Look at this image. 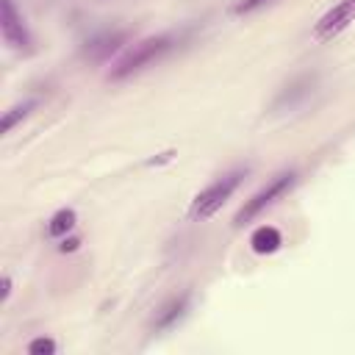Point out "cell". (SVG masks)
Masks as SVG:
<instances>
[{"instance_id":"cell-1","label":"cell","mask_w":355,"mask_h":355,"mask_svg":"<svg viewBox=\"0 0 355 355\" xmlns=\"http://www.w3.org/2000/svg\"><path fill=\"white\" fill-rule=\"evenodd\" d=\"M175 47H178V36H175V33H158V36L141 39V42H136V44L111 67L108 78H111V80H125V78L141 72L144 67L155 64L158 58H164V55H166L169 50H175Z\"/></svg>"},{"instance_id":"cell-2","label":"cell","mask_w":355,"mask_h":355,"mask_svg":"<svg viewBox=\"0 0 355 355\" xmlns=\"http://www.w3.org/2000/svg\"><path fill=\"white\" fill-rule=\"evenodd\" d=\"M244 175H247V169L236 166V169L225 172L222 178H216L211 186H205V189L194 197V202H191V208H189V216H191V219H200V222L208 219V216H214V214L230 200V194L241 186Z\"/></svg>"},{"instance_id":"cell-3","label":"cell","mask_w":355,"mask_h":355,"mask_svg":"<svg viewBox=\"0 0 355 355\" xmlns=\"http://www.w3.org/2000/svg\"><path fill=\"white\" fill-rule=\"evenodd\" d=\"M294 180H297V175L294 172H280L277 178H272L261 191H255L241 208H239V214H236V219H233V225L236 227H241V225H247V222H252L263 208H269L277 197H283L291 186H294Z\"/></svg>"},{"instance_id":"cell-4","label":"cell","mask_w":355,"mask_h":355,"mask_svg":"<svg viewBox=\"0 0 355 355\" xmlns=\"http://www.w3.org/2000/svg\"><path fill=\"white\" fill-rule=\"evenodd\" d=\"M0 8H3V14H0V31H3L6 44L14 47L17 53H31L33 50V36H31L22 14L17 11L14 0H3Z\"/></svg>"},{"instance_id":"cell-5","label":"cell","mask_w":355,"mask_h":355,"mask_svg":"<svg viewBox=\"0 0 355 355\" xmlns=\"http://www.w3.org/2000/svg\"><path fill=\"white\" fill-rule=\"evenodd\" d=\"M355 22V0H338L333 8H327L316 25H313V39L316 42H330L341 31H347Z\"/></svg>"},{"instance_id":"cell-6","label":"cell","mask_w":355,"mask_h":355,"mask_svg":"<svg viewBox=\"0 0 355 355\" xmlns=\"http://www.w3.org/2000/svg\"><path fill=\"white\" fill-rule=\"evenodd\" d=\"M125 42H128V31H103V33L92 36L83 44V58H89V61H105L116 50H122Z\"/></svg>"},{"instance_id":"cell-7","label":"cell","mask_w":355,"mask_h":355,"mask_svg":"<svg viewBox=\"0 0 355 355\" xmlns=\"http://www.w3.org/2000/svg\"><path fill=\"white\" fill-rule=\"evenodd\" d=\"M186 308H189V294H180V297H172L158 313H155V322H153V327L155 330H169L172 324H178L180 319H183V313H186Z\"/></svg>"},{"instance_id":"cell-8","label":"cell","mask_w":355,"mask_h":355,"mask_svg":"<svg viewBox=\"0 0 355 355\" xmlns=\"http://www.w3.org/2000/svg\"><path fill=\"white\" fill-rule=\"evenodd\" d=\"M280 244H283V236H280V230L272 227V225H261V227L250 236V247H252V252H258V255H272V252L280 250Z\"/></svg>"},{"instance_id":"cell-9","label":"cell","mask_w":355,"mask_h":355,"mask_svg":"<svg viewBox=\"0 0 355 355\" xmlns=\"http://www.w3.org/2000/svg\"><path fill=\"white\" fill-rule=\"evenodd\" d=\"M72 227H75V211H72V208H61V211H55V214L50 216V222H47V236L61 239V236H67Z\"/></svg>"},{"instance_id":"cell-10","label":"cell","mask_w":355,"mask_h":355,"mask_svg":"<svg viewBox=\"0 0 355 355\" xmlns=\"http://www.w3.org/2000/svg\"><path fill=\"white\" fill-rule=\"evenodd\" d=\"M36 108V100H25V103H19V105H14V108H8L6 114H3V133H8L19 119H25L31 111Z\"/></svg>"},{"instance_id":"cell-11","label":"cell","mask_w":355,"mask_h":355,"mask_svg":"<svg viewBox=\"0 0 355 355\" xmlns=\"http://www.w3.org/2000/svg\"><path fill=\"white\" fill-rule=\"evenodd\" d=\"M308 89H311V80L308 78H302V80H297V83H291V86H286V92L277 97V103H275V108H280V105H294V100L297 97H305L308 94Z\"/></svg>"},{"instance_id":"cell-12","label":"cell","mask_w":355,"mask_h":355,"mask_svg":"<svg viewBox=\"0 0 355 355\" xmlns=\"http://www.w3.org/2000/svg\"><path fill=\"white\" fill-rule=\"evenodd\" d=\"M28 352H31V355H53V352H55V341L39 336V338H33V341L28 344Z\"/></svg>"},{"instance_id":"cell-13","label":"cell","mask_w":355,"mask_h":355,"mask_svg":"<svg viewBox=\"0 0 355 355\" xmlns=\"http://www.w3.org/2000/svg\"><path fill=\"white\" fill-rule=\"evenodd\" d=\"M266 0H241L239 6H236V14H247V11H252V8H258V6H263Z\"/></svg>"},{"instance_id":"cell-14","label":"cell","mask_w":355,"mask_h":355,"mask_svg":"<svg viewBox=\"0 0 355 355\" xmlns=\"http://www.w3.org/2000/svg\"><path fill=\"white\" fill-rule=\"evenodd\" d=\"M61 252H72V250H78V239H64V244L58 247Z\"/></svg>"},{"instance_id":"cell-15","label":"cell","mask_w":355,"mask_h":355,"mask_svg":"<svg viewBox=\"0 0 355 355\" xmlns=\"http://www.w3.org/2000/svg\"><path fill=\"white\" fill-rule=\"evenodd\" d=\"M11 294V277H3V291H0V302H6Z\"/></svg>"}]
</instances>
